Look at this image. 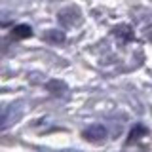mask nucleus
Wrapping results in <instances>:
<instances>
[{
  "label": "nucleus",
  "mask_w": 152,
  "mask_h": 152,
  "mask_svg": "<svg viewBox=\"0 0 152 152\" xmlns=\"http://www.w3.org/2000/svg\"><path fill=\"white\" fill-rule=\"evenodd\" d=\"M82 137L86 141H93V142H101L104 137H107V127L101 126V124H93V126L86 127Z\"/></svg>",
  "instance_id": "nucleus-1"
},
{
  "label": "nucleus",
  "mask_w": 152,
  "mask_h": 152,
  "mask_svg": "<svg viewBox=\"0 0 152 152\" xmlns=\"http://www.w3.org/2000/svg\"><path fill=\"white\" fill-rule=\"evenodd\" d=\"M6 118H8V110H6L4 107H0V124L6 122Z\"/></svg>",
  "instance_id": "nucleus-7"
},
{
  "label": "nucleus",
  "mask_w": 152,
  "mask_h": 152,
  "mask_svg": "<svg viewBox=\"0 0 152 152\" xmlns=\"http://www.w3.org/2000/svg\"><path fill=\"white\" fill-rule=\"evenodd\" d=\"M116 34L126 36V38H131V36H133V32L129 31V27H126V25H124V27H118V28H116Z\"/></svg>",
  "instance_id": "nucleus-6"
},
{
  "label": "nucleus",
  "mask_w": 152,
  "mask_h": 152,
  "mask_svg": "<svg viewBox=\"0 0 152 152\" xmlns=\"http://www.w3.org/2000/svg\"><path fill=\"white\" fill-rule=\"evenodd\" d=\"M59 21L63 23L65 27H70V25H74L76 21H80V10L78 8H74V6H70V8H65V10H61L59 12Z\"/></svg>",
  "instance_id": "nucleus-2"
},
{
  "label": "nucleus",
  "mask_w": 152,
  "mask_h": 152,
  "mask_svg": "<svg viewBox=\"0 0 152 152\" xmlns=\"http://www.w3.org/2000/svg\"><path fill=\"white\" fill-rule=\"evenodd\" d=\"M146 133H148V131H146V127H145V126H141V124H137V126L129 131V137H127V145H131V142L139 141L141 137H145V135H146Z\"/></svg>",
  "instance_id": "nucleus-4"
},
{
  "label": "nucleus",
  "mask_w": 152,
  "mask_h": 152,
  "mask_svg": "<svg viewBox=\"0 0 152 152\" xmlns=\"http://www.w3.org/2000/svg\"><path fill=\"white\" fill-rule=\"evenodd\" d=\"M13 36L15 38H28V36H32V27L31 25H17L15 28H13Z\"/></svg>",
  "instance_id": "nucleus-5"
},
{
  "label": "nucleus",
  "mask_w": 152,
  "mask_h": 152,
  "mask_svg": "<svg viewBox=\"0 0 152 152\" xmlns=\"http://www.w3.org/2000/svg\"><path fill=\"white\" fill-rule=\"evenodd\" d=\"M44 40L50 42V44H61V42H65V32L57 31V28H50L44 34Z\"/></svg>",
  "instance_id": "nucleus-3"
}]
</instances>
